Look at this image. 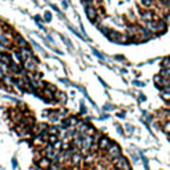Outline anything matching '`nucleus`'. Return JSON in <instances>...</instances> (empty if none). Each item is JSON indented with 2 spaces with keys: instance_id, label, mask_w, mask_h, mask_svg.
Listing matches in <instances>:
<instances>
[{
  "instance_id": "23",
  "label": "nucleus",
  "mask_w": 170,
  "mask_h": 170,
  "mask_svg": "<svg viewBox=\"0 0 170 170\" xmlns=\"http://www.w3.org/2000/svg\"><path fill=\"white\" fill-rule=\"evenodd\" d=\"M94 160H93V153H88L87 157H85V160H84V163H85V166H90V165H93Z\"/></svg>"
},
{
  "instance_id": "24",
  "label": "nucleus",
  "mask_w": 170,
  "mask_h": 170,
  "mask_svg": "<svg viewBox=\"0 0 170 170\" xmlns=\"http://www.w3.org/2000/svg\"><path fill=\"white\" fill-rule=\"evenodd\" d=\"M161 68H170V56H166L161 60Z\"/></svg>"
},
{
  "instance_id": "49",
  "label": "nucleus",
  "mask_w": 170,
  "mask_h": 170,
  "mask_svg": "<svg viewBox=\"0 0 170 170\" xmlns=\"http://www.w3.org/2000/svg\"><path fill=\"white\" fill-rule=\"evenodd\" d=\"M5 73H7V72H5V70H4L3 68L0 66V80H1V79H3V77H4V75H5Z\"/></svg>"
},
{
  "instance_id": "19",
  "label": "nucleus",
  "mask_w": 170,
  "mask_h": 170,
  "mask_svg": "<svg viewBox=\"0 0 170 170\" xmlns=\"http://www.w3.org/2000/svg\"><path fill=\"white\" fill-rule=\"evenodd\" d=\"M48 121H49V125H57V124L61 121V118L57 116L56 110H52V113L48 116Z\"/></svg>"
},
{
  "instance_id": "20",
  "label": "nucleus",
  "mask_w": 170,
  "mask_h": 170,
  "mask_svg": "<svg viewBox=\"0 0 170 170\" xmlns=\"http://www.w3.org/2000/svg\"><path fill=\"white\" fill-rule=\"evenodd\" d=\"M56 113H57V116H59L61 120H63V118H65L66 116H69V110H68L66 108H64V106L59 108V109H56Z\"/></svg>"
},
{
  "instance_id": "38",
  "label": "nucleus",
  "mask_w": 170,
  "mask_h": 170,
  "mask_svg": "<svg viewBox=\"0 0 170 170\" xmlns=\"http://www.w3.org/2000/svg\"><path fill=\"white\" fill-rule=\"evenodd\" d=\"M125 132L128 133V134H133V132H134V128H133L132 125H126L125 126Z\"/></svg>"
},
{
  "instance_id": "11",
  "label": "nucleus",
  "mask_w": 170,
  "mask_h": 170,
  "mask_svg": "<svg viewBox=\"0 0 170 170\" xmlns=\"http://www.w3.org/2000/svg\"><path fill=\"white\" fill-rule=\"evenodd\" d=\"M19 49V52H20L21 57H23V60L28 59V57H31V56L35 55V52H33V49L28 45V47H23V48H18Z\"/></svg>"
},
{
  "instance_id": "45",
  "label": "nucleus",
  "mask_w": 170,
  "mask_h": 170,
  "mask_svg": "<svg viewBox=\"0 0 170 170\" xmlns=\"http://www.w3.org/2000/svg\"><path fill=\"white\" fill-rule=\"evenodd\" d=\"M163 20L166 21V24L170 25V12H167L166 15H165V18H163Z\"/></svg>"
},
{
  "instance_id": "42",
  "label": "nucleus",
  "mask_w": 170,
  "mask_h": 170,
  "mask_svg": "<svg viewBox=\"0 0 170 170\" xmlns=\"http://www.w3.org/2000/svg\"><path fill=\"white\" fill-rule=\"evenodd\" d=\"M102 109H104V110H113V109H114V106H113V105H110V104H105Z\"/></svg>"
},
{
  "instance_id": "47",
  "label": "nucleus",
  "mask_w": 170,
  "mask_h": 170,
  "mask_svg": "<svg viewBox=\"0 0 170 170\" xmlns=\"http://www.w3.org/2000/svg\"><path fill=\"white\" fill-rule=\"evenodd\" d=\"M11 162H12V167H14V169H16V167H18V161H16V158H12V160H11Z\"/></svg>"
},
{
  "instance_id": "41",
  "label": "nucleus",
  "mask_w": 170,
  "mask_h": 170,
  "mask_svg": "<svg viewBox=\"0 0 170 170\" xmlns=\"http://www.w3.org/2000/svg\"><path fill=\"white\" fill-rule=\"evenodd\" d=\"M144 116H145V120H146L148 122H152V121H153V116H152V114H148L146 112H144Z\"/></svg>"
},
{
  "instance_id": "29",
  "label": "nucleus",
  "mask_w": 170,
  "mask_h": 170,
  "mask_svg": "<svg viewBox=\"0 0 170 170\" xmlns=\"http://www.w3.org/2000/svg\"><path fill=\"white\" fill-rule=\"evenodd\" d=\"M162 130L166 133L167 135H170V120H167V121H165L162 124Z\"/></svg>"
},
{
  "instance_id": "17",
  "label": "nucleus",
  "mask_w": 170,
  "mask_h": 170,
  "mask_svg": "<svg viewBox=\"0 0 170 170\" xmlns=\"http://www.w3.org/2000/svg\"><path fill=\"white\" fill-rule=\"evenodd\" d=\"M15 79H16V77H15L14 75H11V73H5L4 77L1 79V84H3V85H7V87H11V85H14V84H15Z\"/></svg>"
},
{
  "instance_id": "16",
  "label": "nucleus",
  "mask_w": 170,
  "mask_h": 170,
  "mask_svg": "<svg viewBox=\"0 0 170 170\" xmlns=\"http://www.w3.org/2000/svg\"><path fill=\"white\" fill-rule=\"evenodd\" d=\"M156 25H157V32H160L161 35L166 33L167 24H166V21L163 20V19H158V20H156Z\"/></svg>"
},
{
  "instance_id": "31",
  "label": "nucleus",
  "mask_w": 170,
  "mask_h": 170,
  "mask_svg": "<svg viewBox=\"0 0 170 170\" xmlns=\"http://www.w3.org/2000/svg\"><path fill=\"white\" fill-rule=\"evenodd\" d=\"M59 135H56V134H48V138H47V142L49 144H55L56 141H59Z\"/></svg>"
},
{
  "instance_id": "12",
  "label": "nucleus",
  "mask_w": 170,
  "mask_h": 170,
  "mask_svg": "<svg viewBox=\"0 0 170 170\" xmlns=\"http://www.w3.org/2000/svg\"><path fill=\"white\" fill-rule=\"evenodd\" d=\"M88 126H89L88 121H85V120H79V122H77L76 126H75V130H76L79 134H83V133H85Z\"/></svg>"
},
{
  "instance_id": "57",
  "label": "nucleus",
  "mask_w": 170,
  "mask_h": 170,
  "mask_svg": "<svg viewBox=\"0 0 170 170\" xmlns=\"http://www.w3.org/2000/svg\"><path fill=\"white\" fill-rule=\"evenodd\" d=\"M98 80H100V83H101V84H102V85H104V87H106V84H105V81H104V80H102V79H98Z\"/></svg>"
},
{
  "instance_id": "54",
  "label": "nucleus",
  "mask_w": 170,
  "mask_h": 170,
  "mask_svg": "<svg viewBox=\"0 0 170 170\" xmlns=\"http://www.w3.org/2000/svg\"><path fill=\"white\" fill-rule=\"evenodd\" d=\"M47 39H48V40H49L51 43H55V40H53V37H52L51 35H48V36H47Z\"/></svg>"
},
{
  "instance_id": "1",
  "label": "nucleus",
  "mask_w": 170,
  "mask_h": 170,
  "mask_svg": "<svg viewBox=\"0 0 170 170\" xmlns=\"http://www.w3.org/2000/svg\"><path fill=\"white\" fill-rule=\"evenodd\" d=\"M106 157H108V160L109 161H113V160H116L117 157H120L122 154L121 153V146L118 145L117 142H114V141H112V144H110V146L106 149Z\"/></svg>"
},
{
  "instance_id": "27",
  "label": "nucleus",
  "mask_w": 170,
  "mask_h": 170,
  "mask_svg": "<svg viewBox=\"0 0 170 170\" xmlns=\"http://www.w3.org/2000/svg\"><path fill=\"white\" fill-rule=\"evenodd\" d=\"M140 3L144 8H150L154 4V0H140Z\"/></svg>"
},
{
  "instance_id": "26",
  "label": "nucleus",
  "mask_w": 170,
  "mask_h": 170,
  "mask_svg": "<svg viewBox=\"0 0 170 170\" xmlns=\"http://www.w3.org/2000/svg\"><path fill=\"white\" fill-rule=\"evenodd\" d=\"M43 21L45 23H51L52 21V14L49 12V11H45L44 15H43Z\"/></svg>"
},
{
  "instance_id": "35",
  "label": "nucleus",
  "mask_w": 170,
  "mask_h": 170,
  "mask_svg": "<svg viewBox=\"0 0 170 170\" xmlns=\"http://www.w3.org/2000/svg\"><path fill=\"white\" fill-rule=\"evenodd\" d=\"M161 97L165 101H170V93L169 92H165V90H161Z\"/></svg>"
},
{
  "instance_id": "39",
  "label": "nucleus",
  "mask_w": 170,
  "mask_h": 170,
  "mask_svg": "<svg viewBox=\"0 0 170 170\" xmlns=\"http://www.w3.org/2000/svg\"><path fill=\"white\" fill-rule=\"evenodd\" d=\"M87 112H88L87 106H85V105H84V102H81V108H80V113H81V114H87Z\"/></svg>"
},
{
  "instance_id": "58",
  "label": "nucleus",
  "mask_w": 170,
  "mask_h": 170,
  "mask_svg": "<svg viewBox=\"0 0 170 170\" xmlns=\"http://www.w3.org/2000/svg\"><path fill=\"white\" fill-rule=\"evenodd\" d=\"M61 170H68V169H61Z\"/></svg>"
},
{
  "instance_id": "7",
  "label": "nucleus",
  "mask_w": 170,
  "mask_h": 170,
  "mask_svg": "<svg viewBox=\"0 0 170 170\" xmlns=\"http://www.w3.org/2000/svg\"><path fill=\"white\" fill-rule=\"evenodd\" d=\"M110 144H112V140L108 137V135H105V134H102L100 137V140H98V142H97V148H98V150H101V152H106V149L110 146Z\"/></svg>"
},
{
  "instance_id": "53",
  "label": "nucleus",
  "mask_w": 170,
  "mask_h": 170,
  "mask_svg": "<svg viewBox=\"0 0 170 170\" xmlns=\"http://www.w3.org/2000/svg\"><path fill=\"white\" fill-rule=\"evenodd\" d=\"M132 160H133V162H137V161H138V157H137L135 154H133V153H132Z\"/></svg>"
},
{
  "instance_id": "14",
  "label": "nucleus",
  "mask_w": 170,
  "mask_h": 170,
  "mask_svg": "<svg viewBox=\"0 0 170 170\" xmlns=\"http://www.w3.org/2000/svg\"><path fill=\"white\" fill-rule=\"evenodd\" d=\"M68 97H66V93L63 90H56L55 92V102H59V104H65Z\"/></svg>"
},
{
  "instance_id": "13",
  "label": "nucleus",
  "mask_w": 170,
  "mask_h": 170,
  "mask_svg": "<svg viewBox=\"0 0 170 170\" xmlns=\"http://www.w3.org/2000/svg\"><path fill=\"white\" fill-rule=\"evenodd\" d=\"M70 163H72L73 166H79L81 162L84 161V157H83V154H81L80 152H76V153H73L72 154V157H70Z\"/></svg>"
},
{
  "instance_id": "46",
  "label": "nucleus",
  "mask_w": 170,
  "mask_h": 170,
  "mask_svg": "<svg viewBox=\"0 0 170 170\" xmlns=\"http://www.w3.org/2000/svg\"><path fill=\"white\" fill-rule=\"evenodd\" d=\"M114 59H116V60H118V61H125V57H124V56H121V55L114 56Z\"/></svg>"
},
{
  "instance_id": "33",
  "label": "nucleus",
  "mask_w": 170,
  "mask_h": 170,
  "mask_svg": "<svg viewBox=\"0 0 170 170\" xmlns=\"http://www.w3.org/2000/svg\"><path fill=\"white\" fill-rule=\"evenodd\" d=\"M53 146H55V150H57V152H61V150H63V141H61V140L56 141V142L53 144Z\"/></svg>"
},
{
  "instance_id": "21",
  "label": "nucleus",
  "mask_w": 170,
  "mask_h": 170,
  "mask_svg": "<svg viewBox=\"0 0 170 170\" xmlns=\"http://www.w3.org/2000/svg\"><path fill=\"white\" fill-rule=\"evenodd\" d=\"M47 130H48L49 134H56V135H59V134H60V130H61V129H60V125H49Z\"/></svg>"
},
{
  "instance_id": "56",
  "label": "nucleus",
  "mask_w": 170,
  "mask_h": 170,
  "mask_svg": "<svg viewBox=\"0 0 170 170\" xmlns=\"http://www.w3.org/2000/svg\"><path fill=\"white\" fill-rule=\"evenodd\" d=\"M162 90H165V92H169V93H170V85H169V87H166V88H163Z\"/></svg>"
},
{
  "instance_id": "8",
  "label": "nucleus",
  "mask_w": 170,
  "mask_h": 170,
  "mask_svg": "<svg viewBox=\"0 0 170 170\" xmlns=\"http://www.w3.org/2000/svg\"><path fill=\"white\" fill-rule=\"evenodd\" d=\"M12 44H14V47H16V48H23V47H28L29 43H28L27 40H25V39L20 35V33H16V32H15Z\"/></svg>"
},
{
  "instance_id": "44",
  "label": "nucleus",
  "mask_w": 170,
  "mask_h": 170,
  "mask_svg": "<svg viewBox=\"0 0 170 170\" xmlns=\"http://www.w3.org/2000/svg\"><path fill=\"white\" fill-rule=\"evenodd\" d=\"M138 101L140 102H144V101H146V96L144 93H140L138 94Z\"/></svg>"
},
{
  "instance_id": "5",
  "label": "nucleus",
  "mask_w": 170,
  "mask_h": 170,
  "mask_svg": "<svg viewBox=\"0 0 170 170\" xmlns=\"http://www.w3.org/2000/svg\"><path fill=\"white\" fill-rule=\"evenodd\" d=\"M40 93H41V100H44L45 102H55V90H52L51 88H41Z\"/></svg>"
},
{
  "instance_id": "32",
  "label": "nucleus",
  "mask_w": 170,
  "mask_h": 170,
  "mask_svg": "<svg viewBox=\"0 0 170 170\" xmlns=\"http://www.w3.org/2000/svg\"><path fill=\"white\" fill-rule=\"evenodd\" d=\"M161 80H162V76H161L160 73H158V75H156V76L153 77V81H154V85H156L157 88L160 87V84H161Z\"/></svg>"
},
{
  "instance_id": "15",
  "label": "nucleus",
  "mask_w": 170,
  "mask_h": 170,
  "mask_svg": "<svg viewBox=\"0 0 170 170\" xmlns=\"http://www.w3.org/2000/svg\"><path fill=\"white\" fill-rule=\"evenodd\" d=\"M154 18H156V14L153 12V11H142L141 12V20L144 21V23H146V21H150V20H154Z\"/></svg>"
},
{
  "instance_id": "52",
  "label": "nucleus",
  "mask_w": 170,
  "mask_h": 170,
  "mask_svg": "<svg viewBox=\"0 0 170 170\" xmlns=\"http://www.w3.org/2000/svg\"><path fill=\"white\" fill-rule=\"evenodd\" d=\"M52 8H53V11H56V12H57V14H61V11L59 9V7H57V5H53V4H52Z\"/></svg>"
},
{
  "instance_id": "22",
  "label": "nucleus",
  "mask_w": 170,
  "mask_h": 170,
  "mask_svg": "<svg viewBox=\"0 0 170 170\" xmlns=\"http://www.w3.org/2000/svg\"><path fill=\"white\" fill-rule=\"evenodd\" d=\"M145 27L149 29V31H152L153 33L154 32H157V25H156V20H150V21H146L145 23Z\"/></svg>"
},
{
  "instance_id": "25",
  "label": "nucleus",
  "mask_w": 170,
  "mask_h": 170,
  "mask_svg": "<svg viewBox=\"0 0 170 170\" xmlns=\"http://www.w3.org/2000/svg\"><path fill=\"white\" fill-rule=\"evenodd\" d=\"M97 132V129L94 128L93 125H90L89 124V126H88L87 128V130H85V133H84V134H87V135H94V133Z\"/></svg>"
},
{
  "instance_id": "34",
  "label": "nucleus",
  "mask_w": 170,
  "mask_h": 170,
  "mask_svg": "<svg viewBox=\"0 0 170 170\" xmlns=\"http://www.w3.org/2000/svg\"><path fill=\"white\" fill-rule=\"evenodd\" d=\"M97 28L100 29V31H101V33H102L104 36H106V35H108V32H109V28H108V27H105V25L98 24V25H97Z\"/></svg>"
},
{
  "instance_id": "48",
  "label": "nucleus",
  "mask_w": 170,
  "mask_h": 170,
  "mask_svg": "<svg viewBox=\"0 0 170 170\" xmlns=\"http://www.w3.org/2000/svg\"><path fill=\"white\" fill-rule=\"evenodd\" d=\"M116 128H117V133H118V134H124V129H122V126L117 125Z\"/></svg>"
},
{
  "instance_id": "4",
  "label": "nucleus",
  "mask_w": 170,
  "mask_h": 170,
  "mask_svg": "<svg viewBox=\"0 0 170 170\" xmlns=\"http://www.w3.org/2000/svg\"><path fill=\"white\" fill-rule=\"evenodd\" d=\"M153 32L149 31L146 27H140V31H138V41L140 43H145V41H149L150 39H153Z\"/></svg>"
},
{
  "instance_id": "10",
  "label": "nucleus",
  "mask_w": 170,
  "mask_h": 170,
  "mask_svg": "<svg viewBox=\"0 0 170 170\" xmlns=\"http://www.w3.org/2000/svg\"><path fill=\"white\" fill-rule=\"evenodd\" d=\"M138 31H140V25H137V24H129L128 27H126L125 35H126V37H128V39L137 37V36H138Z\"/></svg>"
},
{
  "instance_id": "3",
  "label": "nucleus",
  "mask_w": 170,
  "mask_h": 170,
  "mask_svg": "<svg viewBox=\"0 0 170 170\" xmlns=\"http://www.w3.org/2000/svg\"><path fill=\"white\" fill-rule=\"evenodd\" d=\"M112 162L114 165L116 170H132V166H130V163H129V160L125 156H122V154L120 157H117L116 160H113Z\"/></svg>"
},
{
  "instance_id": "36",
  "label": "nucleus",
  "mask_w": 170,
  "mask_h": 170,
  "mask_svg": "<svg viewBox=\"0 0 170 170\" xmlns=\"http://www.w3.org/2000/svg\"><path fill=\"white\" fill-rule=\"evenodd\" d=\"M141 160H142V162H144V166H145V170H150L149 163H148V160H146V157L144 156L142 153H141Z\"/></svg>"
},
{
  "instance_id": "2",
  "label": "nucleus",
  "mask_w": 170,
  "mask_h": 170,
  "mask_svg": "<svg viewBox=\"0 0 170 170\" xmlns=\"http://www.w3.org/2000/svg\"><path fill=\"white\" fill-rule=\"evenodd\" d=\"M39 64H40V61H39V59L36 57L35 55L31 56V57H28V59H25L23 63H21V65H23V68H24L27 72H35L36 69H37Z\"/></svg>"
},
{
  "instance_id": "55",
  "label": "nucleus",
  "mask_w": 170,
  "mask_h": 170,
  "mask_svg": "<svg viewBox=\"0 0 170 170\" xmlns=\"http://www.w3.org/2000/svg\"><path fill=\"white\" fill-rule=\"evenodd\" d=\"M63 7L64 8H68V3H66V0H63Z\"/></svg>"
},
{
  "instance_id": "37",
  "label": "nucleus",
  "mask_w": 170,
  "mask_h": 170,
  "mask_svg": "<svg viewBox=\"0 0 170 170\" xmlns=\"http://www.w3.org/2000/svg\"><path fill=\"white\" fill-rule=\"evenodd\" d=\"M93 55H94V56H97L98 59H101V60H105V56L102 55L101 52H98L97 49H93Z\"/></svg>"
},
{
  "instance_id": "51",
  "label": "nucleus",
  "mask_w": 170,
  "mask_h": 170,
  "mask_svg": "<svg viewBox=\"0 0 170 170\" xmlns=\"http://www.w3.org/2000/svg\"><path fill=\"white\" fill-rule=\"evenodd\" d=\"M117 117L118 118H125V112H120V113H117Z\"/></svg>"
},
{
  "instance_id": "43",
  "label": "nucleus",
  "mask_w": 170,
  "mask_h": 170,
  "mask_svg": "<svg viewBox=\"0 0 170 170\" xmlns=\"http://www.w3.org/2000/svg\"><path fill=\"white\" fill-rule=\"evenodd\" d=\"M8 51H9L8 47H5V45H3V44H0V53H1V52H8Z\"/></svg>"
},
{
  "instance_id": "6",
  "label": "nucleus",
  "mask_w": 170,
  "mask_h": 170,
  "mask_svg": "<svg viewBox=\"0 0 170 170\" xmlns=\"http://www.w3.org/2000/svg\"><path fill=\"white\" fill-rule=\"evenodd\" d=\"M85 15H87V18L89 19V21H92V23H96V20H97L98 18V9L94 5H89V7H85Z\"/></svg>"
},
{
  "instance_id": "40",
  "label": "nucleus",
  "mask_w": 170,
  "mask_h": 170,
  "mask_svg": "<svg viewBox=\"0 0 170 170\" xmlns=\"http://www.w3.org/2000/svg\"><path fill=\"white\" fill-rule=\"evenodd\" d=\"M133 85H135V87H145V83H142V81H138V80H134L133 81Z\"/></svg>"
},
{
  "instance_id": "18",
  "label": "nucleus",
  "mask_w": 170,
  "mask_h": 170,
  "mask_svg": "<svg viewBox=\"0 0 170 170\" xmlns=\"http://www.w3.org/2000/svg\"><path fill=\"white\" fill-rule=\"evenodd\" d=\"M12 61H14V60H12L11 53H8V52H1L0 53V63L5 64V65H9Z\"/></svg>"
},
{
  "instance_id": "28",
  "label": "nucleus",
  "mask_w": 170,
  "mask_h": 170,
  "mask_svg": "<svg viewBox=\"0 0 170 170\" xmlns=\"http://www.w3.org/2000/svg\"><path fill=\"white\" fill-rule=\"evenodd\" d=\"M160 75L165 79H170V68H161Z\"/></svg>"
},
{
  "instance_id": "50",
  "label": "nucleus",
  "mask_w": 170,
  "mask_h": 170,
  "mask_svg": "<svg viewBox=\"0 0 170 170\" xmlns=\"http://www.w3.org/2000/svg\"><path fill=\"white\" fill-rule=\"evenodd\" d=\"M32 45H33V47H35V48H36V49H37V51H40V52H43V49H41V48H40V47H39V45H37V44H36V43H35V41H32ZM43 53H44V52H43Z\"/></svg>"
},
{
  "instance_id": "30",
  "label": "nucleus",
  "mask_w": 170,
  "mask_h": 170,
  "mask_svg": "<svg viewBox=\"0 0 170 170\" xmlns=\"http://www.w3.org/2000/svg\"><path fill=\"white\" fill-rule=\"evenodd\" d=\"M61 169H63V165H61V163L52 162V163H51V166H49L47 170H61Z\"/></svg>"
},
{
  "instance_id": "9",
  "label": "nucleus",
  "mask_w": 170,
  "mask_h": 170,
  "mask_svg": "<svg viewBox=\"0 0 170 170\" xmlns=\"http://www.w3.org/2000/svg\"><path fill=\"white\" fill-rule=\"evenodd\" d=\"M51 163H52L51 160H48L45 156H43L36 160V167H37V170H45L51 166Z\"/></svg>"
}]
</instances>
